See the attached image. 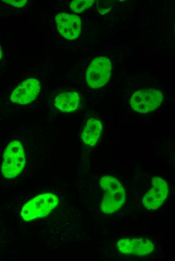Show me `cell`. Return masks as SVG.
<instances>
[{"instance_id":"obj_1","label":"cell","mask_w":175,"mask_h":261,"mask_svg":"<svg viewBox=\"0 0 175 261\" xmlns=\"http://www.w3.org/2000/svg\"><path fill=\"white\" fill-rule=\"evenodd\" d=\"M26 164V154L23 144L18 140L11 141L3 153L1 172L6 178H13L23 170Z\"/></svg>"},{"instance_id":"obj_2","label":"cell","mask_w":175,"mask_h":261,"mask_svg":"<svg viewBox=\"0 0 175 261\" xmlns=\"http://www.w3.org/2000/svg\"><path fill=\"white\" fill-rule=\"evenodd\" d=\"M58 201L57 196L53 193L36 196L24 205L21 212V217L25 221L44 217L56 207Z\"/></svg>"},{"instance_id":"obj_3","label":"cell","mask_w":175,"mask_h":261,"mask_svg":"<svg viewBox=\"0 0 175 261\" xmlns=\"http://www.w3.org/2000/svg\"><path fill=\"white\" fill-rule=\"evenodd\" d=\"M162 93L156 89H145L136 91L132 95L130 103L135 111L145 113L156 109L161 103Z\"/></svg>"},{"instance_id":"obj_4","label":"cell","mask_w":175,"mask_h":261,"mask_svg":"<svg viewBox=\"0 0 175 261\" xmlns=\"http://www.w3.org/2000/svg\"><path fill=\"white\" fill-rule=\"evenodd\" d=\"M111 72V63L107 57H100L93 60L86 72L87 84L97 88L105 85L108 81Z\"/></svg>"},{"instance_id":"obj_5","label":"cell","mask_w":175,"mask_h":261,"mask_svg":"<svg viewBox=\"0 0 175 261\" xmlns=\"http://www.w3.org/2000/svg\"><path fill=\"white\" fill-rule=\"evenodd\" d=\"M152 188L144 196L142 203L146 208L155 210L166 199L168 194V187L164 180L156 176L152 179Z\"/></svg>"},{"instance_id":"obj_6","label":"cell","mask_w":175,"mask_h":261,"mask_svg":"<svg viewBox=\"0 0 175 261\" xmlns=\"http://www.w3.org/2000/svg\"><path fill=\"white\" fill-rule=\"evenodd\" d=\"M40 83L35 78L25 80L12 92L10 99L15 103L28 104L35 100L40 90Z\"/></svg>"},{"instance_id":"obj_7","label":"cell","mask_w":175,"mask_h":261,"mask_svg":"<svg viewBox=\"0 0 175 261\" xmlns=\"http://www.w3.org/2000/svg\"><path fill=\"white\" fill-rule=\"evenodd\" d=\"M57 29L60 34L68 40H74L80 34L81 22L76 15L60 13L55 17Z\"/></svg>"},{"instance_id":"obj_8","label":"cell","mask_w":175,"mask_h":261,"mask_svg":"<svg viewBox=\"0 0 175 261\" xmlns=\"http://www.w3.org/2000/svg\"><path fill=\"white\" fill-rule=\"evenodd\" d=\"M117 245L118 250L124 254L144 255L151 253L154 249L153 243L143 238H126L119 240Z\"/></svg>"},{"instance_id":"obj_9","label":"cell","mask_w":175,"mask_h":261,"mask_svg":"<svg viewBox=\"0 0 175 261\" xmlns=\"http://www.w3.org/2000/svg\"><path fill=\"white\" fill-rule=\"evenodd\" d=\"M125 200L124 187L115 191H106L101 203V210L105 213L111 214L122 206Z\"/></svg>"},{"instance_id":"obj_10","label":"cell","mask_w":175,"mask_h":261,"mask_svg":"<svg viewBox=\"0 0 175 261\" xmlns=\"http://www.w3.org/2000/svg\"><path fill=\"white\" fill-rule=\"evenodd\" d=\"M102 130V124L99 119L91 118L84 124L81 138L83 142L89 146H94L98 141Z\"/></svg>"},{"instance_id":"obj_11","label":"cell","mask_w":175,"mask_h":261,"mask_svg":"<svg viewBox=\"0 0 175 261\" xmlns=\"http://www.w3.org/2000/svg\"><path fill=\"white\" fill-rule=\"evenodd\" d=\"M80 101L75 92H66L57 95L54 100L55 106L64 113L70 112L77 109Z\"/></svg>"},{"instance_id":"obj_12","label":"cell","mask_w":175,"mask_h":261,"mask_svg":"<svg viewBox=\"0 0 175 261\" xmlns=\"http://www.w3.org/2000/svg\"><path fill=\"white\" fill-rule=\"evenodd\" d=\"M100 185L106 191H115L123 187L117 179L110 176H103L100 179Z\"/></svg>"},{"instance_id":"obj_13","label":"cell","mask_w":175,"mask_h":261,"mask_svg":"<svg viewBox=\"0 0 175 261\" xmlns=\"http://www.w3.org/2000/svg\"><path fill=\"white\" fill-rule=\"evenodd\" d=\"M94 0H75L70 4V9L75 13H81L90 8Z\"/></svg>"},{"instance_id":"obj_14","label":"cell","mask_w":175,"mask_h":261,"mask_svg":"<svg viewBox=\"0 0 175 261\" xmlns=\"http://www.w3.org/2000/svg\"><path fill=\"white\" fill-rule=\"evenodd\" d=\"M4 2L17 7H22L27 3V0H4Z\"/></svg>"},{"instance_id":"obj_15","label":"cell","mask_w":175,"mask_h":261,"mask_svg":"<svg viewBox=\"0 0 175 261\" xmlns=\"http://www.w3.org/2000/svg\"><path fill=\"white\" fill-rule=\"evenodd\" d=\"M2 48L0 46V59L1 58V57H2Z\"/></svg>"}]
</instances>
